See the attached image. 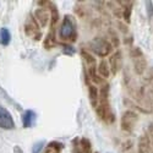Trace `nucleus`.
Returning a JSON list of instances; mask_svg holds the SVG:
<instances>
[{
	"label": "nucleus",
	"instance_id": "obj_10",
	"mask_svg": "<svg viewBox=\"0 0 153 153\" xmlns=\"http://www.w3.org/2000/svg\"><path fill=\"white\" fill-rule=\"evenodd\" d=\"M152 142L151 138L147 134L142 135L138 138V147H137V152L138 153H152Z\"/></svg>",
	"mask_w": 153,
	"mask_h": 153
},
{
	"label": "nucleus",
	"instance_id": "obj_15",
	"mask_svg": "<svg viewBox=\"0 0 153 153\" xmlns=\"http://www.w3.org/2000/svg\"><path fill=\"white\" fill-rule=\"evenodd\" d=\"M97 71L99 74L100 77H103V79H108L109 76H110V66H109V64L105 61V60H102L99 64H98V68H97Z\"/></svg>",
	"mask_w": 153,
	"mask_h": 153
},
{
	"label": "nucleus",
	"instance_id": "obj_7",
	"mask_svg": "<svg viewBox=\"0 0 153 153\" xmlns=\"http://www.w3.org/2000/svg\"><path fill=\"white\" fill-rule=\"evenodd\" d=\"M41 26L36 21L34 16H28V19L25 22V32L31 38H34L36 41H39L42 38V32H41Z\"/></svg>",
	"mask_w": 153,
	"mask_h": 153
},
{
	"label": "nucleus",
	"instance_id": "obj_13",
	"mask_svg": "<svg viewBox=\"0 0 153 153\" xmlns=\"http://www.w3.org/2000/svg\"><path fill=\"white\" fill-rule=\"evenodd\" d=\"M88 96H90L91 105L96 109L98 107V100H99V91L94 85L88 83Z\"/></svg>",
	"mask_w": 153,
	"mask_h": 153
},
{
	"label": "nucleus",
	"instance_id": "obj_2",
	"mask_svg": "<svg viewBox=\"0 0 153 153\" xmlns=\"http://www.w3.org/2000/svg\"><path fill=\"white\" fill-rule=\"evenodd\" d=\"M59 38L65 42H75L77 39V25L71 15H65L59 28Z\"/></svg>",
	"mask_w": 153,
	"mask_h": 153
},
{
	"label": "nucleus",
	"instance_id": "obj_16",
	"mask_svg": "<svg viewBox=\"0 0 153 153\" xmlns=\"http://www.w3.org/2000/svg\"><path fill=\"white\" fill-rule=\"evenodd\" d=\"M56 42H55V27H50V31L47 36V38L44 39V47L45 49H53L55 47Z\"/></svg>",
	"mask_w": 153,
	"mask_h": 153
},
{
	"label": "nucleus",
	"instance_id": "obj_6",
	"mask_svg": "<svg viewBox=\"0 0 153 153\" xmlns=\"http://www.w3.org/2000/svg\"><path fill=\"white\" fill-rule=\"evenodd\" d=\"M81 55L86 62V66H87V70H88V75H90V79L93 81V82H97L99 83L100 82V79H98L97 76V65H96V59L93 58V55H91L87 50H81Z\"/></svg>",
	"mask_w": 153,
	"mask_h": 153
},
{
	"label": "nucleus",
	"instance_id": "obj_24",
	"mask_svg": "<svg viewBox=\"0 0 153 153\" xmlns=\"http://www.w3.org/2000/svg\"><path fill=\"white\" fill-rule=\"evenodd\" d=\"M43 148V143L42 142H39V143H37V145H34V147H33V149H32V153H39V151Z\"/></svg>",
	"mask_w": 153,
	"mask_h": 153
},
{
	"label": "nucleus",
	"instance_id": "obj_22",
	"mask_svg": "<svg viewBox=\"0 0 153 153\" xmlns=\"http://www.w3.org/2000/svg\"><path fill=\"white\" fill-rule=\"evenodd\" d=\"M62 53L66 54V55H74L75 54V49H74V47L65 44V45L62 47Z\"/></svg>",
	"mask_w": 153,
	"mask_h": 153
},
{
	"label": "nucleus",
	"instance_id": "obj_4",
	"mask_svg": "<svg viewBox=\"0 0 153 153\" xmlns=\"http://www.w3.org/2000/svg\"><path fill=\"white\" fill-rule=\"evenodd\" d=\"M131 58H132V62H134V70L137 75H142L147 68V60L143 55V53L141 52V49L135 47L131 49Z\"/></svg>",
	"mask_w": 153,
	"mask_h": 153
},
{
	"label": "nucleus",
	"instance_id": "obj_26",
	"mask_svg": "<svg viewBox=\"0 0 153 153\" xmlns=\"http://www.w3.org/2000/svg\"><path fill=\"white\" fill-rule=\"evenodd\" d=\"M94 153H98V152H94Z\"/></svg>",
	"mask_w": 153,
	"mask_h": 153
},
{
	"label": "nucleus",
	"instance_id": "obj_8",
	"mask_svg": "<svg viewBox=\"0 0 153 153\" xmlns=\"http://www.w3.org/2000/svg\"><path fill=\"white\" fill-rule=\"evenodd\" d=\"M0 127L4 130H11L15 127V121L11 113L1 105H0Z\"/></svg>",
	"mask_w": 153,
	"mask_h": 153
},
{
	"label": "nucleus",
	"instance_id": "obj_9",
	"mask_svg": "<svg viewBox=\"0 0 153 153\" xmlns=\"http://www.w3.org/2000/svg\"><path fill=\"white\" fill-rule=\"evenodd\" d=\"M74 145V153H92V143L86 137L76 138Z\"/></svg>",
	"mask_w": 153,
	"mask_h": 153
},
{
	"label": "nucleus",
	"instance_id": "obj_12",
	"mask_svg": "<svg viewBox=\"0 0 153 153\" xmlns=\"http://www.w3.org/2000/svg\"><path fill=\"white\" fill-rule=\"evenodd\" d=\"M34 19L41 27H45L48 21L50 20V15H49V12L45 10V7H41V9H37L34 11Z\"/></svg>",
	"mask_w": 153,
	"mask_h": 153
},
{
	"label": "nucleus",
	"instance_id": "obj_17",
	"mask_svg": "<svg viewBox=\"0 0 153 153\" xmlns=\"http://www.w3.org/2000/svg\"><path fill=\"white\" fill-rule=\"evenodd\" d=\"M64 149V145L58 141H52L45 146L44 153H60Z\"/></svg>",
	"mask_w": 153,
	"mask_h": 153
},
{
	"label": "nucleus",
	"instance_id": "obj_20",
	"mask_svg": "<svg viewBox=\"0 0 153 153\" xmlns=\"http://www.w3.org/2000/svg\"><path fill=\"white\" fill-rule=\"evenodd\" d=\"M11 41V34L10 31L6 27H3L0 30V44L1 45H7Z\"/></svg>",
	"mask_w": 153,
	"mask_h": 153
},
{
	"label": "nucleus",
	"instance_id": "obj_11",
	"mask_svg": "<svg viewBox=\"0 0 153 153\" xmlns=\"http://www.w3.org/2000/svg\"><path fill=\"white\" fill-rule=\"evenodd\" d=\"M121 53L119 52H115L110 58H109V66H110V72L113 75H117L119 72V70L121 69Z\"/></svg>",
	"mask_w": 153,
	"mask_h": 153
},
{
	"label": "nucleus",
	"instance_id": "obj_23",
	"mask_svg": "<svg viewBox=\"0 0 153 153\" xmlns=\"http://www.w3.org/2000/svg\"><path fill=\"white\" fill-rule=\"evenodd\" d=\"M132 146V141H130V140H127L126 142L123 143V147H121V151H127V149H130Z\"/></svg>",
	"mask_w": 153,
	"mask_h": 153
},
{
	"label": "nucleus",
	"instance_id": "obj_1",
	"mask_svg": "<svg viewBox=\"0 0 153 153\" xmlns=\"http://www.w3.org/2000/svg\"><path fill=\"white\" fill-rule=\"evenodd\" d=\"M96 111L98 114V117L104 120L105 123L110 124L114 123L115 117L114 113L110 108V102H109V85L104 83L102 85L99 90V100H98V107L96 108Z\"/></svg>",
	"mask_w": 153,
	"mask_h": 153
},
{
	"label": "nucleus",
	"instance_id": "obj_18",
	"mask_svg": "<svg viewBox=\"0 0 153 153\" xmlns=\"http://www.w3.org/2000/svg\"><path fill=\"white\" fill-rule=\"evenodd\" d=\"M34 111L32 110H26L23 114H22V124H23V127H31L32 124H33V120H34Z\"/></svg>",
	"mask_w": 153,
	"mask_h": 153
},
{
	"label": "nucleus",
	"instance_id": "obj_3",
	"mask_svg": "<svg viewBox=\"0 0 153 153\" xmlns=\"http://www.w3.org/2000/svg\"><path fill=\"white\" fill-rule=\"evenodd\" d=\"M90 49L96 55H98L100 58H104V56H108L110 54L113 47H111V43L108 42L105 38L97 37L90 42Z\"/></svg>",
	"mask_w": 153,
	"mask_h": 153
},
{
	"label": "nucleus",
	"instance_id": "obj_25",
	"mask_svg": "<svg viewBox=\"0 0 153 153\" xmlns=\"http://www.w3.org/2000/svg\"><path fill=\"white\" fill-rule=\"evenodd\" d=\"M151 138V142H152V146H153V125H149L148 127V134H147Z\"/></svg>",
	"mask_w": 153,
	"mask_h": 153
},
{
	"label": "nucleus",
	"instance_id": "obj_19",
	"mask_svg": "<svg viewBox=\"0 0 153 153\" xmlns=\"http://www.w3.org/2000/svg\"><path fill=\"white\" fill-rule=\"evenodd\" d=\"M50 27H55V25L58 23L60 16H59V11L55 6L54 3H50Z\"/></svg>",
	"mask_w": 153,
	"mask_h": 153
},
{
	"label": "nucleus",
	"instance_id": "obj_14",
	"mask_svg": "<svg viewBox=\"0 0 153 153\" xmlns=\"http://www.w3.org/2000/svg\"><path fill=\"white\" fill-rule=\"evenodd\" d=\"M120 5L123 6V19L125 20L126 23H129L131 20V14H132V5L134 3L131 1H119Z\"/></svg>",
	"mask_w": 153,
	"mask_h": 153
},
{
	"label": "nucleus",
	"instance_id": "obj_5",
	"mask_svg": "<svg viewBox=\"0 0 153 153\" xmlns=\"http://www.w3.org/2000/svg\"><path fill=\"white\" fill-rule=\"evenodd\" d=\"M138 121V115L137 113L134 110H126L123 113L120 125H121V130L125 132H131Z\"/></svg>",
	"mask_w": 153,
	"mask_h": 153
},
{
	"label": "nucleus",
	"instance_id": "obj_21",
	"mask_svg": "<svg viewBox=\"0 0 153 153\" xmlns=\"http://www.w3.org/2000/svg\"><path fill=\"white\" fill-rule=\"evenodd\" d=\"M146 10H147V16L149 20L153 19V3L152 1H146Z\"/></svg>",
	"mask_w": 153,
	"mask_h": 153
}]
</instances>
